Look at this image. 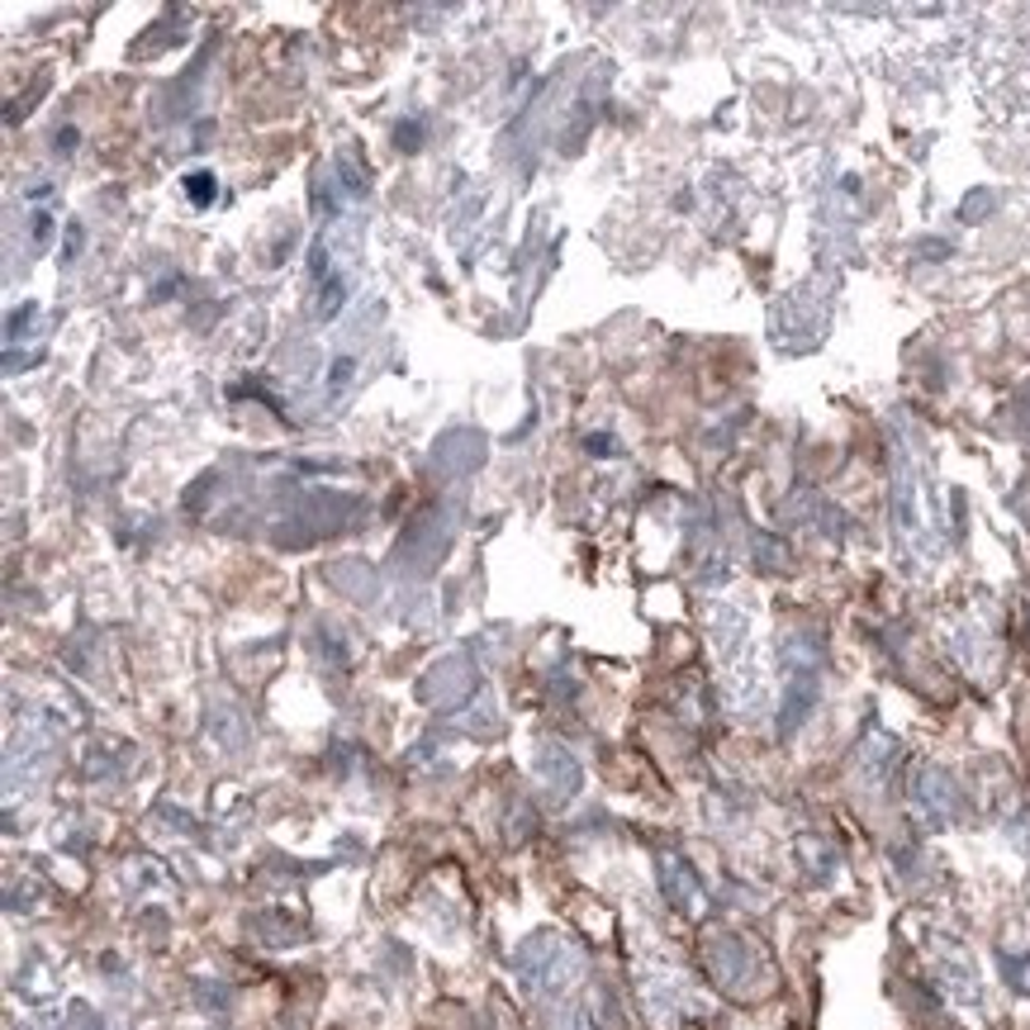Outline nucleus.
<instances>
[{
    "label": "nucleus",
    "instance_id": "1",
    "mask_svg": "<svg viewBox=\"0 0 1030 1030\" xmlns=\"http://www.w3.org/2000/svg\"><path fill=\"white\" fill-rule=\"evenodd\" d=\"M209 181H214V176H205V171H195V176H191V195H195V205H209Z\"/></svg>",
    "mask_w": 1030,
    "mask_h": 1030
}]
</instances>
